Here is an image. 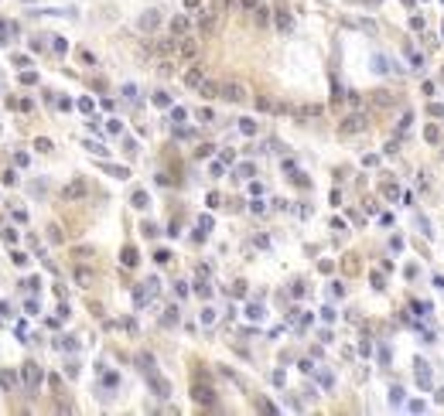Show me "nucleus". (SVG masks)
<instances>
[{
    "label": "nucleus",
    "instance_id": "obj_8",
    "mask_svg": "<svg viewBox=\"0 0 444 416\" xmlns=\"http://www.w3.org/2000/svg\"><path fill=\"white\" fill-rule=\"evenodd\" d=\"M202 82H205V68H202V65H192V68L185 72V86H188V89H198Z\"/></svg>",
    "mask_w": 444,
    "mask_h": 416
},
{
    "label": "nucleus",
    "instance_id": "obj_15",
    "mask_svg": "<svg viewBox=\"0 0 444 416\" xmlns=\"http://www.w3.org/2000/svg\"><path fill=\"white\" fill-rule=\"evenodd\" d=\"M0 386H4V389H18V376L4 368V372H0Z\"/></svg>",
    "mask_w": 444,
    "mask_h": 416
},
{
    "label": "nucleus",
    "instance_id": "obj_10",
    "mask_svg": "<svg viewBox=\"0 0 444 416\" xmlns=\"http://www.w3.org/2000/svg\"><path fill=\"white\" fill-rule=\"evenodd\" d=\"M157 24H161V14H157V10H147V14L140 18V28H144V31H154Z\"/></svg>",
    "mask_w": 444,
    "mask_h": 416
},
{
    "label": "nucleus",
    "instance_id": "obj_6",
    "mask_svg": "<svg viewBox=\"0 0 444 416\" xmlns=\"http://www.w3.org/2000/svg\"><path fill=\"white\" fill-rule=\"evenodd\" d=\"M144 372L151 376V386L157 389V396H161V399H164V396H171V382H168V378H164V376H157L154 368H144Z\"/></svg>",
    "mask_w": 444,
    "mask_h": 416
},
{
    "label": "nucleus",
    "instance_id": "obj_23",
    "mask_svg": "<svg viewBox=\"0 0 444 416\" xmlns=\"http://www.w3.org/2000/svg\"><path fill=\"white\" fill-rule=\"evenodd\" d=\"M253 18H256V24H267V7H256Z\"/></svg>",
    "mask_w": 444,
    "mask_h": 416
},
{
    "label": "nucleus",
    "instance_id": "obj_30",
    "mask_svg": "<svg viewBox=\"0 0 444 416\" xmlns=\"http://www.w3.org/2000/svg\"><path fill=\"white\" fill-rule=\"evenodd\" d=\"M243 7H246V10H256V7H260V0H243Z\"/></svg>",
    "mask_w": 444,
    "mask_h": 416
},
{
    "label": "nucleus",
    "instance_id": "obj_12",
    "mask_svg": "<svg viewBox=\"0 0 444 416\" xmlns=\"http://www.w3.org/2000/svg\"><path fill=\"white\" fill-rule=\"evenodd\" d=\"M185 31H188V18H181V14H178V18L171 20V34H178V38H185Z\"/></svg>",
    "mask_w": 444,
    "mask_h": 416
},
{
    "label": "nucleus",
    "instance_id": "obj_14",
    "mask_svg": "<svg viewBox=\"0 0 444 416\" xmlns=\"http://www.w3.org/2000/svg\"><path fill=\"white\" fill-rule=\"evenodd\" d=\"M62 194H65V198H82V194H86V184H82V181H76V184H69Z\"/></svg>",
    "mask_w": 444,
    "mask_h": 416
},
{
    "label": "nucleus",
    "instance_id": "obj_9",
    "mask_svg": "<svg viewBox=\"0 0 444 416\" xmlns=\"http://www.w3.org/2000/svg\"><path fill=\"white\" fill-rule=\"evenodd\" d=\"M372 106H379V110H393V96L383 92V89H379V92H372Z\"/></svg>",
    "mask_w": 444,
    "mask_h": 416
},
{
    "label": "nucleus",
    "instance_id": "obj_28",
    "mask_svg": "<svg viewBox=\"0 0 444 416\" xmlns=\"http://www.w3.org/2000/svg\"><path fill=\"white\" fill-rule=\"evenodd\" d=\"M14 164L18 168H28V154H14Z\"/></svg>",
    "mask_w": 444,
    "mask_h": 416
},
{
    "label": "nucleus",
    "instance_id": "obj_26",
    "mask_svg": "<svg viewBox=\"0 0 444 416\" xmlns=\"http://www.w3.org/2000/svg\"><path fill=\"white\" fill-rule=\"evenodd\" d=\"M35 147H38L41 154H48V150H52V140H45V136H41V140H38V144H35Z\"/></svg>",
    "mask_w": 444,
    "mask_h": 416
},
{
    "label": "nucleus",
    "instance_id": "obj_1",
    "mask_svg": "<svg viewBox=\"0 0 444 416\" xmlns=\"http://www.w3.org/2000/svg\"><path fill=\"white\" fill-rule=\"evenodd\" d=\"M366 126H369V116L362 113V110H359V113H348L345 120L338 123V130H342V133H362Z\"/></svg>",
    "mask_w": 444,
    "mask_h": 416
},
{
    "label": "nucleus",
    "instance_id": "obj_2",
    "mask_svg": "<svg viewBox=\"0 0 444 416\" xmlns=\"http://www.w3.org/2000/svg\"><path fill=\"white\" fill-rule=\"evenodd\" d=\"M21 376H24V389L28 392H38V386H41V368L35 365V362H28V365H21Z\"/></svg>",
    "mask_w": 444,
    "mask_h": 416
},
{
    "label": "nucleus",
    "instance_id": "obj_18",
    "mask_svg": "<svg viewBox=\"0 0 444 416\" xmlns=\"http://www.w3.org/2000/svg\"><path fill=\"white\" fill-rule=\"evenodd\" d=\"M277 28H280V31H290V28H294V20H290L287 10H280V14H277Z\"/></svg>",
    "mask_w": 444,
    "mask_h": 416
},
{
    "label": "nucleus",
    "instance_id": "obj_13",
    "mask_svg": "<svg viewBox=\"0 0 444 416\" xmlns=\"http://www.w3.org/2000/svg\"><path fill=\"white\" fill-rule=\"evenodd\" d=\"M76 284H79V286H89V284H93V270L79 266V270H76Z\"/></svg>",
    "mask_w": 444,
    "mask_h": 416
},
{
    "label": "nucleus",
    "instance_id": "obj_21",
    "mask_svg": "<svg viewBox=\"0 0 444 416\" xmlns=\"http://www.w3.org/2000/svg\"><path fill=\"white\" fill-rule=\"evenodd\" d=\"M147 205V191H137L134 194V208H144Z\"/></svg>",
    "mask_w": 444,
    "mask_h": 416
},
{
    "label": "nucleus",
    "instance_id": "obj_29",
    "mask_svg": "<svg viewBox=\"0 0 444 416\" xmlns=\"http://www.w3.org/2000/svg\"><path fill=\"white\" fill-rule=\"evenodd\" d=\"M14 222H28V212L24 208H14Z\"/></svg>",
    "mask_w": 444,
    "mask_h": 416
},
{
    "label": "nucleus",
    "instance_id": "obj_24",
    "mask_svg": "<svg viewBox=\"0 0 444 416\" xmlns=\"http://www.w3.org/2000/svg\"><path fill=\"white\" fill-rule=\"evenodd\" d=\"M21 82H24V86H35L38 76H35V72H21Z\"/></svg>",
    "mask_w": 444,
    "mask_h": 416
},
{
    "label": "nucleus",
    "instance_id": "obj_16",
    "mask_svg": "<svg viewBox=\"0 0 444 416\" xmlns=\"http://www.w3.org/2000/svg\"><path fill=\"white\" fill-rule=\"evenodd\" d=\"M120 260H123V266H137V249L127 246L123 252H120Z\"/></svg>",
    "mask_w": 444,
    "mask_h": 416
},
{
    "label": "nucleus",
    "instance_id": "obj_25",
    "mask_svg": "<svg viewBox=\"0 0 444 416\" xmlns=\"http://www.w3.org/2000/svg\"><path fill=\"white\" fill-rule=\"evenodd\" d=\"M86 147H89V150H93V154H99V157H106V147H103V144H93V140H89Z\"/></svg>",
    "mask_w": 444,
    "mask_h": 416
},
{
    "label": "nucleus",
    "instance_id": "obj_20",
    "mask_svg": "<svg viewBox=\"0 0 444 416\" xmlns=\"http://www.w3.org/2000/svg\"><path fill=\"white\" fill-rule=\"evenodd\" d=\"M106 170H110L113 178H120V181H123V178H130V170H127V168H113V164H106Z\"/></svg>",
    "mask_w": 444,
    "mask_h": 416
},
{
    "label": "nucleus",
    "instance_id": "obj_31",
    "mask_svg": "<svg viewBox=\"0 0 444 416\" xmlns=\"http://www.w3.org/2000/svg\"><path fill=\"white\" fill-rule=\"evenodd\" d=\"M198 4H202V0H185V7H198Z\"/></svg>",
    "mask_w": 444,
    "mask_h": 416
},
{
    "label": "nucleus",
    "instance_id": "obj_19",
    "mask_svg": "<svg viewBox=\"0 0 444 416\" xmlns=\"http://www.w3.org/2000/svg\"><path fill=\"white\" fill-rule=\"evenodd\" d=\"M157 72H161V76H171V72H174V62H171V58H161Z\"/></svg>",
    "mask_w": 444,
    "mask_h": 416
},
{
    "label": "nucleus",
    "instance_id": "obj_3",
    "mask_svg": "<svg viewBox=\"0 0 444 416\" xmlns=\"http://www.w3.org/2000/svg\"><path fill=\"white\" fill-rule=\"evenodd\" d=\"M219 20H222V10H205V14H202V20H198L202 38H212L215 31H219Z\"/></svg>",
    "mask_w": 444,
    "mask_h": 416
},
{
    "label": "nucleus",
    "instance_id": "obj_17",
    "mask_svg": "<svg viewBox=\"0 0 444 416\" xmlns=\"http://www.w3.org/2000/svg\"><path fill=\"white\" fill-rule=\"evenodd\" d=\"M256 110H263V113H273V110H277V102H273V99H267V96H256Z\"/></svg>",
    "mask_w": 444,
    "mask_h": 416
},
{
    "label": "nucleus",
    "instance_id": "obj_7",
    "mask_svg": "<svg viewBox=\"0 0 444 416\" xmlns=\"http://www.w3.org/2000/svg\"><path fill=\"white\" fill-rule=\"evenodd\" d=\"M192 396L198 399V402H205V406H212V402H215V389H212V386H202V382H195Z\"/></svg>",
    "mask_w": 444,
    "mask_h": 416
},
{
    "label": "nucleus",
    "instance_id": "obj_22",
    "mask_svg": "<svg viewBox=\"0 0 444 416\" xmlns=\"http://www.w3.org/2000/svg\"><path fill=\"white\" fill-rule=\"evenodd\" d=\"M239 130H243V133H250V136H253V133H256V123H253V120H243V123H239Z\"/></svg>",
    "mask_w": 444,
    "mask_h": 416
},
{
    "label": "nucleus",
    "instance_id": "obj_5",
    "mask_svg": "<svg viewBox=\"0 0 444 416\" xmlns=\"http://www.w3.org/2000/svg\"><path fill=\"white\" fill-rule=\"evenodd\" d=\"M178 58H181V62H195V58H198V38H181Z\"/></svg>",
    "mask_w": 444,
    "mask_h": 416
},
{
    "label": "nucleus",
    "instance_id": "obj_11",
    "mask_svg": "<svg viewBox=\"0 0 444 416\" xmlns=\"http://www.w3.org/2000/svg\"><path fill=\"white\" fill-rule=\"evenodd\" d=\"M198 96H205V99H212V96H219V82H212V78H205V82L198 86Z\"/></svg>",
    "mask_w": 444,
    "mask_h": 416
},
{
    "label": "nucleus",
    "instance_id": "obj_27",
    "mask_svg": "<svg viewBox=\"0 0 444 416\" xmlns=\"http://www.w3.org/2000/svg\"><path fill=\"white\" fill-rule=\"evenodd\" d=\"M79 110L82 113H93V99H79Z\"/></svg>",
    "mask_w": 444,
    "mask_h": 416
},
{
    "label": "nucleus",
    "instance_id": "obj_4",
    "mask_svg": "<svg viewBox=\"0 0 444 416\" xmlns=\"http://www.w3.org/2000/svg\"><path fill=\"white\" fill-rule=\"evenodd\" d=\"M219 96L229 99V102H243V99H246V89H243L239 82H222V86H219Z\"/></svg>",
    "mask_w": 444,
    "mask_h": 416
}]
</instances>
